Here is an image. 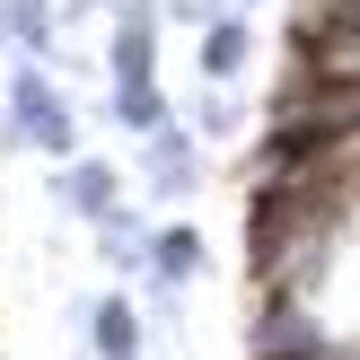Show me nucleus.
Segmentation results:
<instances>
[{"label": "nucleus", "instance_id": "obj_2", "mask_svg": "<svg viewBox=\"0 0 360 360\" xmlns=\"http://www.w3.org/2000/svg\"><path fill=\"white\" fill-rule=\"evenodd\" d=\"M343 334L316 299H246V360H334Z\"/></svg>", "mask_w": 360, "mask_h": 360}, {"label": "nucleus", "instance_id": "obj_13", "mask_svg": "<svg viewBox=\"0 0 360 360\" xmlns=\"http://www.w3.org/2000/svg\"><path fill=\"white\" fill-rule=\"evenodd\" d=\"M229 9H255V0H229Z\"/></svg>", "mask_w": 360, "mask_h": 360}, {"label": "nucleus", "instance_id": "obj_12", "mask_svg": "<svg viewBox=\"0 0 360 360\" xmlns=\"http://www.w3.org/2000/svg\"><path fill=\"white\" fill-rule=\"evenodd\" d=\"M176 27H211V18H229V0H167Z\"/></svg>", "mask_w": 360, "mask_h": 360}, {"label": "nucleus", "instance_id": "obj_4", "mask_svg": "<svg viewBox=\"0 0 360 360\" xmlns=\"http://www.w3.org/2000/svg\"><path fill=\"white\" fill-rule=\"evenodd\" d=\"M115 202H123V176L105 167V158H62V167H53V211H70V220L97 229Z\"/></svg>", "mask_w": 360, "mask_h": 360}, {"label": "nucleus", "instance_id": "obj_10", "mask_svg": "<svg viewBox=\"0 0 360 360\" xmlns=\"http://www.w3.org/2000/svg\"><path fill=\"white\" fill-rule=\"evenodd\" d=\"M105 79H158V27H115L105 35Z\"/></svg>", "mask_w": 360, "mask_h": 360}, {"label": "nucleus", "instance_id": "obj_9", "mask_svg": "<svg viewBox=\"0 0 360 360\" xmlns=\"http://www.w3.org/2000/svg\"><path fill=\"white\" fill-rule=\"evenodd\" d=\"M105 123H123L132 141H150L158 123H176L167 115V88H158V79H115V88H105Z\"/></svg>", "mask_w": 360, "mask_h": 360}, {"label": "nucleus", "instance_id": "obj_5", "mask_svg": "<svg viewBox=\"0 0 360 360\" xmlns=\"http://www.w3.org/2000/svg\"><path fill=\"white\" fill-rule=\"evenodd\" d=\"M193 62H202L211 88H238L246 62H255V27H246V9H229V18H211V27H193Z\"/></svg>", "mask_w": 360, "mask_h": 360}, {"label": "nucleus", "instance_id": "obj_7", "mask_svg": "<svg viewBox=\"0 0 360 360\" xmlns=\"http://www.w3.org/2000/svg\"><path fill=\"white\" fill-rule=\"evenodd\" d=\"M202 264H211V246H202V229H193V220H167V229H150V281L185 290V281H202Z\"/></svg>", "mask_w": 360, "mask_h": 360}, {"label": "nucleus", "instance_id": "obj_8", "mask_svg": "<svg viewBox=\"0 0 360 360\" xmlns=\"http://www.w3.org/2000/svg\"><path fill=\"white\" fill-rule=\"evenodd\" d=\"M88 352L97 360H141V308L123 290H105L97 308H88Z\"/></svg>", "mask_w": 360, "mask_h": 360}, {"label": "nucleus", "instance_id": "obj_3", "mask_svg": "<svg viewBox=\"0 0 360 360\" xmlns=\"http://www.w3.org/2000/svg\"><path fill=\"white\" fill-rule=\"evenodd\" d=\"M141 176H150V193H158V202L193 193V185H202V141H193L185 123H158V132L141 141Z\"/></svg>", "mask_w": 360, "mask_h": 360}, {"label": "nucleus", "instance_id": "obj_6", "mask_svg": "<svg viewBox=\"0 0 360 360\" xmlns=\"http://www.w3.org/2000/svg\"><path fill=\"white\" fill-rule=\"evenodd\" d=\"M0 44L18 62H53L62 44V0H0Z\"/></svg>", "mask_w": 360, "mask_h": 360}, {"label": "nucleus", "instance_id": "obj_14", "mask_svg": "<svg viewBox=\"0 0 360 360\" xmlns=\"http://www.w3.org/2000/svg\"><path fill=\"white\" fill-rule=\"evenodd\" d=\"M88 9H105V0H88Z\"/></svg>", "mask_w": 360, "mask_h": 360}, {"label": "nucleus", "instance_id": "obj_1", "mask_svg": "<svg viewBox=\"0 0 360 360\" xmlns=\"http://www.w3.org/2000/svg\"><path fill=\"white\" fill-rule=\"evenodd\" d=\"M9 150H35V158H79V105H70V88L53 79V62H18L9 70Z\"/></svg>", "mask_w": 360, "mask_h": 360}, {"label": "nucleus", "instance_id": "obj_11", "mask_svg": "<svg viewBox=\"0 0 360 360\" xmlns=\"http://www.w3.org/2000/svg\"><path fill=\"white\" fill-rule=\"evenodd\" d=\"M185 132H193V141H238V132H246V115H238V97H229V88H202Z\"/></svg>", "mask_w": 360, "mask_h": 360}]
</instances>
